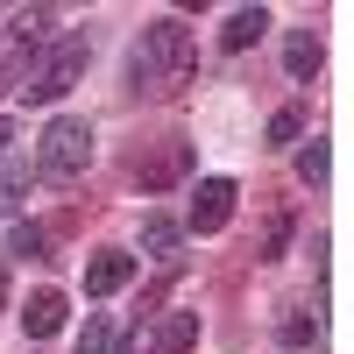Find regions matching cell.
<instances>
[{"instance_id": "obj_2", "label": "cell", "mask_w": 354, "mask_h": 354, "mask_svg": "<svg viewBox=\"0 0 354 354\" xmlns=\"http://www.w3.org/2000/svg\"><path fill=\"white\" fill-rule=\"evenodd\" d=\"M85 163H93V128H85L78 113H57V121L43 128V142H36V177H50V185H78Z\"/></svg>"}, {"instance_id": "obj_12", "label": "cell", "mask_w": 354, "mask_h": 354, "mask_svg": "<svg viewBox=\"0 0 354 354\" xmlns=\"http://www.w3.org/2000/svg\"><path fill=\"white\" fill-rule=\"evenodd\" d=\"M177 241H185V227H177V220H163V213L142 220V248H149V255H177Z\"/></svg>"}, {"instance_id": "obj_8", "label": "cell", "mask_w": 354, "mask_h": 354, "mask_svg": "<svg viewBox=\"0 0 354 354\" xmlns=\"http://www.w3.org/2000/svg\"><path fill=\"white\" fill-rule=\"evenodd\" d=\"M64 312H71V305H64V290H36V298L21 305V326H28V340H50L57 326H64Z\"/></svg>"}, {"instance_id": "obj_20", "label": "cell", "mask_w": 354, "mask_h": 354, "mask_svg": "<svg viewBox=\"0 0 354 354\" xmlns=\"http://www.w3.org/2000/svg\"><path fill=\"white\" fill-rule=\"evenodd\" d=\"M0 305H8V270H0Z\"/></svg>"}, {"instance_id": "obj_19", "label": "cell", "mask_w": 354, "mask_h": 354, "mask_svg": "<svg viewBox=\"0 0 354 354\" xmlns=\"http://www.w3.org/2000/svg\"><path fill=\"white\" fill-rule=\"evenodd\" d=\"M298 135H305V113H298V106H283L277 121H270V142H298Z\"/></svg>"}, {"instance_id": "obj_11", "label": "cell", "mask_w": 354, "mask_h": 354, "mask_svg": "<svg viewBox=\"0 0 354 354\" xmlns=\"http://www.w3.org/2000/svg\"><path fill=\"white\" fill-rule=\"evenodd\" d=\"M283 64H290V78H319L326 50H319V36H312V28H298V36L283 43Z\"/></svg>"}, {"instance_id": "obj_7", "label": "cell", "mask_w": 354, "mask_h": 354, "mask_svg": "<svg viewBox=\"0 0 354 354\" xmlns=\"http://www.w3.org/2000/svg\"><path fill=\"white\" fill-rule=\"evenodd\" d=\"M185 347H198V312H163L142 340V354H185Z\"/></svg>"}, {"instance_id": "obj_3", "label": "cell", "mask_w": 354, "mask_h": 354, "mask_svg": "<svg viewBox=\"0 0 354 354\" xmlns=\"http://www.w3.org/2000/svg\"><path fill=\"white\" fill-rule=\"evenodd\" d=\"M85 57H93V43H85V36H64V43L36 50V64H28V78H21L15 100H57V93H71V78L85 71Z\"/></svg>"}, {"instance_id": "obj_10", "label": "cell", "mask_w": 354, "mask_h": 354, "mask_svg": "<svg viewBox=\"0 0 354 354\" xmlns=\"http://www.w3.org/2000/svg\"><path fill=\"white\" fill-rule=\"evenodd\" d=\"M8 28H15V50H43L50 28H57V8H21Z\"/></svg>"}, {"instance_id": "obj_14", "label": "cell", "mask_w": 354, "mask_h": 354, "mask_svg": "<svg viewBox=\"0 0 354 354\" xmlns=\"http://www.w3.org/2000/svg\"><path fill=\"white\" fill-rule=\"evenodd\" d=\"M283 241H290V213H270V220H262V241H255V262H277Z\"/></svg>"}, {"instance_id": "obj_18", "label": "cell", "mask_w": 354, "mask_h": 354, "mask_svg": "<svg viewBox=\"0 0 354 354\" xmlns=\"http://www.w3.org/2000/svg\"><path fill=\"white\" fill-rule=\"evenodd\" d=\"M298 177H305V185H326V142L298 149Z\"/></svg>"}, {"instance_id": "obj_17", "label": "cell", "mask_w": 354, "mask_h": 354, "mask_svg": "<svg viewBox=\"0 0 354 354\" xmlns=\"http://www.w3.org/2000/svg\"><path fill=\"white\" fill-rule=\"evenodd\" d=\"M8 248H15V255H36V262H43V255H50V234H43V227H28V220H21V227L8 234Z\"/></svg>"}, {"instance_id": "obj_1", "label": "cell", "mask_w": 354, "mask_h": 354, "mask_svg": "<svg viewBox=\"0 0 354 354\" xmlns=\"http://www.w3.org/2000/svg\"><path fill=\"white\" fill-rule=\"evenodd\" d=\"M198 71V50H192V28L177 15H156L149 28H142V43L128 50V85L149 100H177Z\"/></svg>"}, {"instance_id": "obj_16", "label": "cell", "mask_w": 354, "mask_h": 354, "mask_svg": "<svg viewBox=\"0 0 354 354\" xmlns=\"http://www.w3.org/2000/svg\"><path fill=\"white\" fill-rule=\"evenodd\" d=\"M283 340H290V347H312V340H319V312H312V305H298V312L283 319Z\"/></svg>"}, {"instance_id": "obj_6", "label": "cell", "mask_w": 354, "mask_h": 354, "mask_svg": "<svg viewBox=\"0 0 354 354\" xmlns=\"http://www.w3.org/2000/svg\"><path fill=\"white\" fill-rule=\"evenodd\" d=\"M121 283H135V255H121V248H100L93 262H85V298H113Z\"/></svg>"}, {"instance_id": "obj_5", "label": "cell", "mask_w": 354, "mask_h": 354, "mask_svg": "<svg viewBox=\"0 0 354 354\" xmlns=\"http://www.w3.org/2000/svg\"><path fill=\"white\" fill-rule=\"evenodd\" d=\"M185 170H192V142H163L156 156H135V185H142V192H163V185H177Z\"/></svg>"}, {"instance_id": "obj_4", "label": "cell", "mask_w": 354, "mask_h": 354, "mask_svg": "<svg viewBox=\"0 0 354 354\" xmlns=\"http://www.w3.org/2000/svg\"><path fill=\"white\" fill-rule=\"evenodd\" d=\"M234 177H205L198 185V198H192V234H220L227 220H234Z\"/></svg>"}, {"instance_id": "obj_21", "label": "cell", "mask_w": 354, "mask_h": 354, "mask_svg": "<svg viewBox=\"0 0 354 354\" xmlns=\"http://www.w3.org/2000/svg\"><path fill=\"white\" fill-rule=\"evenodd\" d=\"M8 142H15V135H8V121H0V149H8Z\"/></svg>"}, {"instance_id": "obj_13", "label": "cell", "mask_w": 354, "mask_h": 354, "mask_svg": "<svg viewBox=\"0 0 354 354\" xmlns=\"http://www.w3.org/2000/svg\"><path fill=\"white\" fill-rule=\"evenodd\" d=\"M21 192H28V163H0V220L21 213Z\"/></svg>"}, {"instance_id": "obj_9", "label": "cell", "mask_w": 354, "mask_h": 354, "mask_svg": "<svg viewBox=\"0 0 354 354\" xmlns=\"http://www.w3.org/2000/svg\"><path fill=\"white\" fill-rule=\"evenodd\" d=\"M262 36H270V8H234L227 28H220V50H248Z\"/></svg>"}, {"instance_id": "obj_15", "label": "cell", "mask_w": 354, "mask_h": 354, "mask_svg": "<svg viewBox=\"0 0 354 354\" xmlns=\"http://www.w3.org/2000/svg\"><path fill=\"white\" fill-rule=\"evenodd\" d=\"M78 354H113V319H106V312H93V319H85Z\"/></svg>"}]
</instances>
